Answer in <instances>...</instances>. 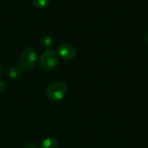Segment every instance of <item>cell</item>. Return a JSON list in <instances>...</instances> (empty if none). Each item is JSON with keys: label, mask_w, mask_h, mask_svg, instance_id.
<instances>
[{"label": "cell", "mask_w": 148, "mask_h": 148, "mask_svg": "<svg viewBox=\"0 0 148 148\" xmlns=\"http://www.w3.org/2000/svg\"><path fill=\"white\" fill-rule=\"evenodd\" d=\"M68 92L67 85L62 82H56L50 84L46 90V97L51 101H59L64 98Z\"/></svg>", "instance_id": "6da1fadb"}, {"label": "cell", "mask_w": 148, "mask_h": 148, "mask_svg": "<svg viewBox=\"0 0 148 148\" xmlns=\"http://www.w3.org/2000/svg\"><path fill=\"white\" fill-rule=\"evenodd\" d=\"M39 63L43 70H53L54 69L56 68L58 64V56L55 51L51 49H47L42 53L39 58Z\"/></svg>", "instance_id": "7a4b0ae2"}, {"label": "cell", "mask_w": 148, "mask_h": 148, "mask_svg": "<svg viewBox=\"0 0 148 148\" xmlns=\"http://www.w3.org/2000/svg\"><path fill=\"white\" fill-rule=\"evenodd\" d=\"M37 60V55L33 48H26L23 50L19 57V63L24 69H31Z\"/></svg>", "instance_id": "3957f363"}, {"label": "cell", "mask_w": 148, "mask_h": 148, "mask_svg": "<svg viewBox=\"0 0 148 148\" xmlns=\"http://www.w3.org/2000/svg\"><path fill=\"white\" fill-rule=\"evenodd\" d=\"M57 52L60 57H62L63 60H66V61L72 60L73 58H75L76 55V50L75 47L69 43L61 44L57 49Z\"/></svg>", "instance_id": "277c9868"}, {"label": "cell", "mask_w": 148, "mask_h": 148, "mask_svg": "<svg viewBox=\"0 0 148 148\" xmlns=\"http://www.w3.org/2000/svg\"><path fill=\"white\" fill-rule=\"evenodd\" d=\"M59 144L56 139L53 137H49L43 140L41 148H58Z\"/></svg>", "instance_id": "5b68a950"}, {"label": "cell", "mask_w": 148, "mask_h": 148, "mask_svg": "<svg viewBox=\"0 0 148 148\" xmlns=\"http://www.w3.org/2000/svg\"><path fill=\"white\" fill-rule=\"evenodd\" d=\"M22 75V69L21 67L18 66H13L11 67L9 71H8V76L12 79V80H16L17 78H19Z\"/></svg>", "instance_id": "8992f818"}, {"label": "cell", "mask_w": 148, "mask_h": 148, "mask_svg": "<svg viewBox=\"0 0 148 148\" xmlns=\"http://www.w3.org/2000/svg\"><path fill=\"white\" fill-rule=\"evenodd\" d=\"M41 45L45 49H49L53 46V39L49 35H44L41 38Z\"/></svg>", "instance_id": "52a82bcc"}, {"label": "cell", "mask_w": 148, "mask_h": 148, "mask_svg": "<svg viewBox=\"0 0 148 148\" xmlns=\"http://www.w3.org/2000/svg\"><path fill=\"white\" fill-rule=\"evenodd\" d=\"M50 0H33V5L36 9H43L48 6Z\"/></svg>", "instance_id": "ba28073f"}, {"label": "cell", "mask_w": 148, "mask_h": 148, "mask_svg": "<svg viewBox=\"0 0 148 148\" xmlns=\"http://www.w3.org/2000/svg\"><path fill=\"white\" fill-rule=\"evenodd\" d=\"M5 90H6V85H5V83L3 81L0 80V94L4 93Z\"/></svg>", "instance_id": "9c48e42d"}, {"label": "cell", "mask_w": 148, "mask_h": 148, "mask_svg": "<svg viewBox=\"0 0 148 148\" xmlns=\"http://www.w3.org/2000/svg\"><path fill=\"white\" fill-rule=\"evenodd\" d=\"M24 148H38V147L36 144H29V145H27Z\"/></svg>", "instance_id": "30bf717a"}, {"label": "cell", "mask_w": 148, "mask_h": 148, "mask_svg": "<svg viewBox=\"0 0 148 148\" xmlns=\"http://www.w3.org/2000/svg\"><path fill=\"white\" fill-rule=\"evenodd\" d=\"M2 71H3V66H2V64L0 63V74H2Z\"/></svg>", "instance_id": "8fae6325"}, {"label": "cell", "mask_w": 148, "mask_h": 148, "mask_svg": "<svg viewBox=\"0 0 148 148\" xmlns=\"http://www.w3.org/2000/svg\"><path fill=\"white\" fill-rule=\"evenodd\" d=\"M146 42H147V44L148 45V34L147 35V37H146Z\"/></svg>", "instance_id": "7c38bea8"}]
</instances>
